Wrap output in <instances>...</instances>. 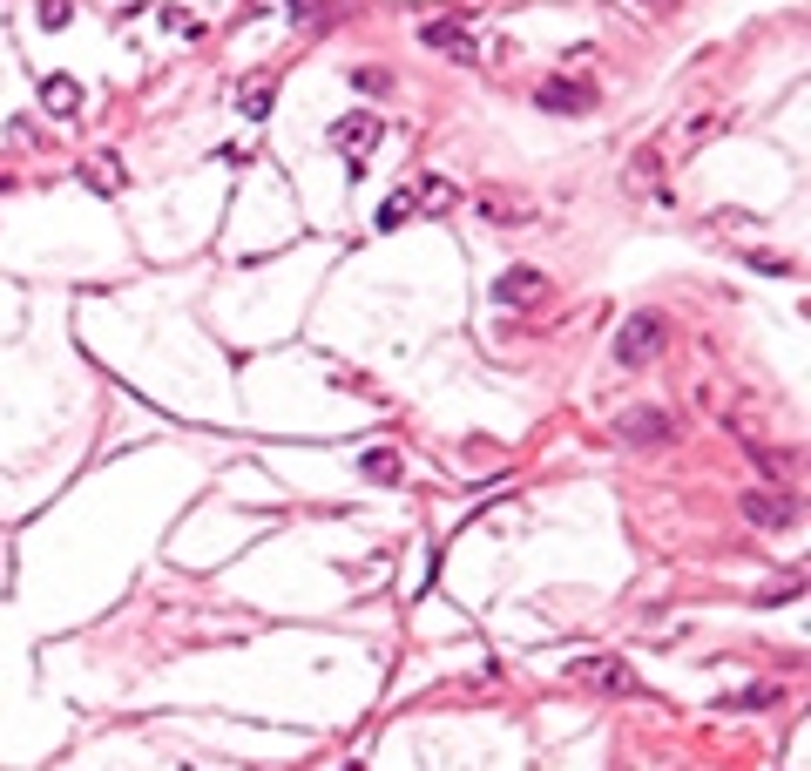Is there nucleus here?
<instances>
[{"label":"nucleus","instance_id":"nucleus-10","mask_svg":"<svg viewBox=\"0 0 811 771\" xmlns=\"http://www.w3.org/2000/svg\"><path fill=\"white\" fill-rule=\"evenodd\" d=\"M575 677H582V684H602V690H636V677H629L622 663H575Z\"/></svg>","mask_w":811,"mask_h":771},{"label":"nucleus","instance_id":"nucleus-18","mask_svg":"<svg viewBox=\"0 0 811 771\" xmlns=\"http://www.w3.org/2000/svg\"><path fill=\"white\" fill-rule=\"evenodd\" d=\"M284 14H291V21H311V14H318V0H284Z\"/></svg>","mask_w":811,"mask_h":771},{"label":"nucleus","instance_id":"nucleus-13","mask_svg":"<svg viewBox=\"0 0 811 771\" xmlns=\"http://www.w3.org/2000/svg\"><path fill=\"white\" fill-rule=\"evenodd\" d=\"M88 183L95 190H122V163L115 156H88Z\"/></svg>","mask_w":811,"mask_h":771},{"label":"nucleus","instance_id":"nucleus-17","mask_svg":"<svg viewBox=\"0 0 811 771\" xmlns=\"http://www.w3.org/2000/svg\"><path fill=\"white\" fill-rule=\"evenodd\" d=\"M68 21V0H41V28H61Z\"/></svg>","mask_w":811,"mask_h":771},{"label":"nucleus","instance_id":"nucleus-7","mask_svg":"<svg viewBox=\"0 0 811 771\" xmlns=\"http://www.w3.org/2000/svg\"><path fill=\"white\" fill-rule=\"evenodd\" d=\"M602 95H595V82H541V109H595Z\"/></svg>","mask_w":811,"mask_h":771},{"label":"nucleus","instance_id":"nucleus-15","mask_svg":"<svg viewBox=\"0 0 811 771\" xmlns=\"http://www.w3.org/2000/svg\"><path fill=\"white\" fill-rule=\"evenodd\" d=\"M352 88H365V95H386L392 75H386V68H352Z\"/></svg>","mask_w":811,"mask_h":771},{"label":"nucleus","instance_id":"nucleus-1","mask_svg":"<svg viewBox=\"0 0 811 771\" xmlns=\"http://www.w3.org/2000/svg\"><path fill=\"white\" fill-rule=\"evenodd\" d=\"M663 339H670V318L636 312V318H622V332H616V359L622 366H649V359L663 352Z\"/></svg>","mask_w":811,"mask_h":771},{"label":"nucleus","instance_id":"nucleus-9","mask_svg":"<svg viewBox=\"0 0 811 771\" xmlns=\"http://www.w3.org/2000/svg\"><path fill=\"white\" fill-rule=\"evenodd\" d=\"M359 474H365V481H379V487H392L406 467H399V454H392V447H365V454H359Z\"/></svg>","mask_w":811,"mask_h":771},{"label":"nucleus","instance_id":"nucleus-8","mask_svg":"<svg viewBox=\"0 0 811 771\" xmlns=\"http://www.w3.org/2000/svg\"><path fill=\"white\" fill-rule=\"evenodd\" d=\"M41 109H48V115H75V109H82V88L68 82V75H48V82H41Z\"/></svg>","mask_w":811,"mask_h":771},{"label":"nucleus","instance_id":"nucleus-2","mask_svg":"<svg viewBox=\"0 0 811 771\" xmlns=\"http://www.w3.org/2000/svg\"><path fill=\"white\" fill-rule=\"evenodd\" d=\"M737 508H744L751 528H771V535H784V528H798V521H805V514H798V494H778V487H751Z\"/></svg>","mask_w":811,"mask_h":771},{"label":"nucleus","instance_id":"nucleus-4","mask_svg":"<svg viewBox=\"0 0 811 771\" xmlns=\"http://www.w3.org/2000/svg\"><path fill=\"white\" fill-rule=\"evenodd\" d=\"M541 291H548V271H534V264H507L501 278H494V298L501 305H541Z\"/></svg>","mask_w":811,"mask_h":771},{"label":"nucleus","instance_id":"nucleus-5","mask_svg":"<svg viewBox=\"0 0 811 771\" xmlns=\"http://www.w3.org/2000/svg\"><path fill=\"white\" fill-rule=\"evenodd\" d=\"M379 136H386V122H379V115H365V109H352L345 122H332V143L345 149V156H365Z\"/></svg>","mask_w":811,"mask_h":771},{"label":"nucleus","instance_id":"nucleus-11","mask_svg":"<svg viewBox=\"0 0 811 771\" xmlns=\"http://www.w3.org/2000/svg\"><path fill=\"white\" fill-rule=\"evenodd\" d=\"M271 102H278V88H271V82H251V88H237V109L251 115V122H264V115H271Z\"/></svg>","mask_w":811,"mask_h":771},{"label":"nucleus","instance_id":"nucleus-6","mask_svg":"<svg viewBox=\"0 0 811 771\" xmlns=\"http://www.w3.org/2000/svg\"><path fill=\"white\" fill-rule=\"evenodd\" d=\"M426 48H440V55H460V61H474V34H467V21H426L420 28Z\"/></svg>","mask_w":811,"mask_h":771},{"label":"nucleus","instance_id":"nucleus-12","mask_svg":"<svg viewBox=\"0 0 811 771\" xmlns=\"http://www.w3.org/2000/svg\"><path fill=\"white\" fill-rule=\"evenodd\" d=\"M453 203V183L447 176H420V190H413V210H447Z\"/></svg>","mask_w":811,"mask_h":771},{"label":"nucleus","instance_id":"nucleus-14","mask_svg":"<svg viewBox=\"0 0 811 771\" xmlns=\"http://www.w3.org/2000/svg\"><path fill=\"white\" fill-rule=\"evenodd\" d=\"M406 217H413V190H399V197H386V203H379V230H399Z\"/></svg>","mask_w":811,"mask_h":771},{"label":"nucleus","instance_id":"nucleus-3","mask_svg":"<svg viewBox=\"0 0 811 771\" xmlns=\"http://www.w3.org/2000/svg\"><path fill=\"white\" fill-rule=\"evenodd\" d=\"M616 433H622V447H670L676 420H670V413H656V406H629V413L616 420Z\"/></svg>","mask_w":811,"mask_h":771},{"label":"nucleus","instance_id":"nucleus-16","mask_svg":"<svg viewBox=\"0 0 811 771\" xmlns=\"http://www.w3.org/2000/svg\"><path fill=\"white\" fill-rule=\"evenodd\" d=\"M163 28H169V34H190V41H196V34H203V28H196V21H190V14H183V7H169V14H163Z\"/></svg>","mask_w":811,"mask_h":771}]
</instances>
